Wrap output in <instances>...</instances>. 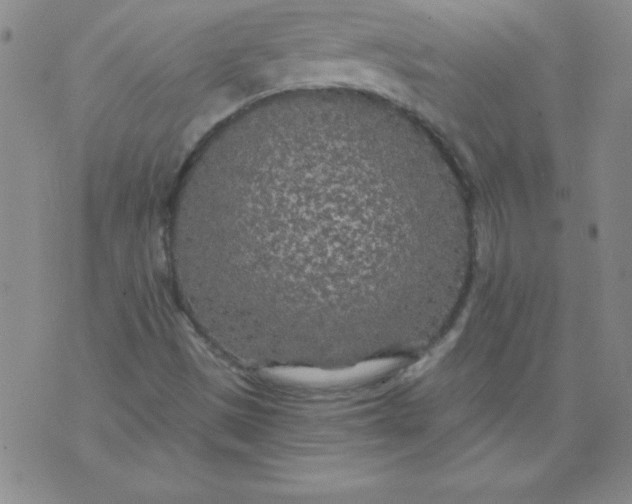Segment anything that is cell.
<instances>
[{"mask_svg": "<svg viewBox=\"0 0 632 504\" xmlns=\"http://www.w3.org/2000/svg\"><path fill=\"white\" fill-rule=\"evenodd\" d=\"M356 140L268 134L231 151L226 222L195 262L214 280L213 320L238 346L337 353L386 321L388 171Z\"/></svg>", "mask_w": 632, "mask_h": 504, "instance_id": "1", "label": "cell"}]
</instances>
